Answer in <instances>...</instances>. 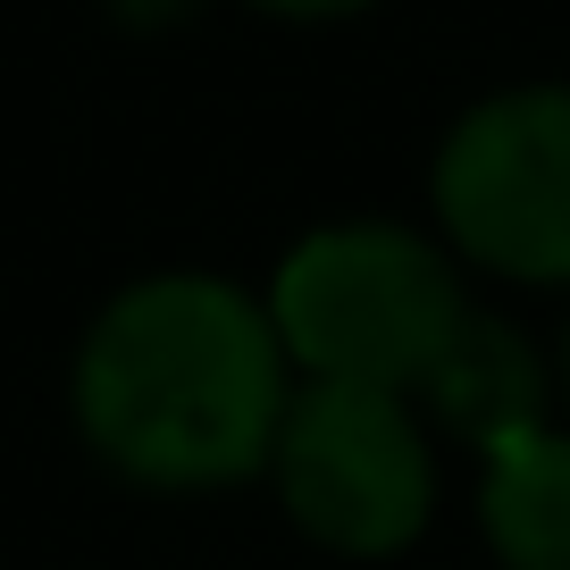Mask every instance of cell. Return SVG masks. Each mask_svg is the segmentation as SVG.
Here are the masks:
<instances>
[{
	"instance_id": "obj_5",
	"label": "cell",
	"mask_w": 570,
	"mask_h": 570,
	"mask_svg": "<svg viewBox=\"0 0 570 570\" xmlns=\"http://www.w3.org/2000/svg\"><path fill=\"white\" fill-rule=\"evenodd\" d=\"M420 394L445 411L479 453H503V445H520V436H537V428H553L546 420V370H537V353L503 320H470Z\"/></svg>"
},
{
	"instance_id": "obj_2",
	"label": "cell",
	"mask_w": 570,
	"mask_h": 570,
	"mask_svg": "<svg viewBox=\"0 0 570 570\" xmlns=\"http://www.w3.org/2000/svg\"><path fill=\"white\" fill-rule=\"evenodd\" d=\"M268 327L303 386H377L420 394L479 311L462 277L403 218H336L311 227L268 277Z\"/></svg>"
},
{
	"instance_id": "obj_6",
	"label": "cell",
	"mask_w": 570,
	"mask_h": 570,
	"mask_svg": "<svg viewBox=\"0 0 570 570\" xmlns=\"http://www.w3.org/2000/svg\"><path fill=\"white\" fill-rule=\"evenodd\" d=\"M479 529L503 570H570V428H537L487 453Z\"/></svg>"
},
{
	"instance_id": "obj_1",
	"label": "cell",
	"mask_w": 570,
	"mask_h": 570,
	"mask_svg": "<svg viewBox=\"0 0 570 570\" xmlns=\"http://www.w3.org/2000/svg\"><path fill=\"white\" fill-rule=\"evenodd\" d=\"M68 403L85 445L118 479L202 495L268 470L294 361H285L268 303L210 268H160L109 294L76 344Z\"/></svg>"
},
{
	"instance_id": "obj_8",
	"label": "cell",
	"mask_w": 570,
	"mask_h": 570,
	"mask_svg": "<svg viewBox=\"0 0 570 570\" xmlns=\"http://www.w3.org/2000/svg\"><path fill=\"white\" fill-rule=\"evenodd\" d=\"M562 403H570V320H562Z\"/></svg>"
},
{
	"instance_id": "obj_7",
	"label": "cell",
	"mask_w": 570,
	"mask_h": 570,
	"mask_svg": "<svg viewBox=\"0 0 570 570\" xmlns=\"http://www.w3.org/2000/svg\"><path fill=\"white\" fill-rule=\"evenodd\" d=\"M252 9H268V18H353L370 0H252Z\"/></svg>"
},
{
	"instance_id": "obj_3",
	"label": "cell",
	"mask_w": 570,
	"mask_h": 570,
	"mask_svg": "<svg viewBox=\"0 0 570 570\" xmlns=\"http://www.w3.org/2000/svg\"><path fill=\"white\" fill-rule=\"evenodd\" d=\"M428 202L462 261L512 285H570V85H503L445 126Z\"/></svg>"
},
{
	"instance_id": "obj_4",
	"label": "cell",
	"mask_w": 570,
	"mask_h": 570,
	"mask_svg": "<svg viewBox=\"0 0 570 570\" xmlns=\"http://www.w3.org/2000/svg\"><path fill=\"white\" fill-rule=\"evenodd\" d=\"M268 479L311 546L353 553V562H386L420 546L436 512V462H428L420 411L411 394L377 386H294Z\"/></svg>"
}]
</instances>
